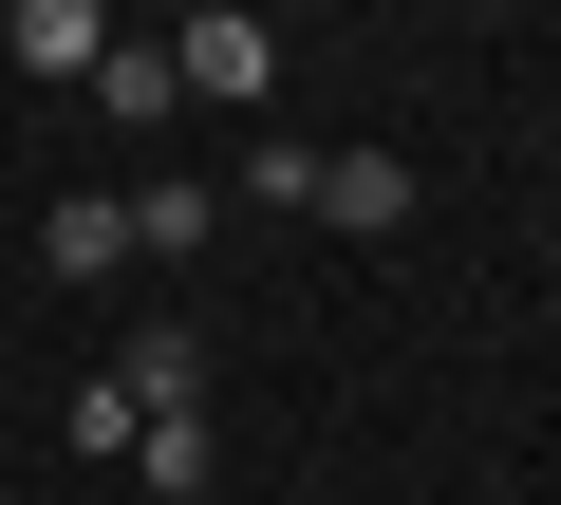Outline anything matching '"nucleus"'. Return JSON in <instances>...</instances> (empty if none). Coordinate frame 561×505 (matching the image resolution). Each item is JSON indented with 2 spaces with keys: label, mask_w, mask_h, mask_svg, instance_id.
Instances as JSON below:
<instances>
[{
  "label": "nucleus",
  "mask_w": 561,
  "mask_h": 505,
  "mask_svg": "<svg viewBox=\"0 0 561 505\" xmlns=\"http://www.w3.org/2000/svg\"><path fill=\"white\" fill-rule=\"evenodd\" d=\"M169 94H187V76H169V38H113V76H94V113H113V131H169Z\"/></svg>",
  "instance_id": "6"
},
{
  "label": "nucleus",
  "mask_w": 561,
  "mask_h": 505,
  "mask_svg": "<svg viewBox=\"0 0 561 505\" xmlns=\"http://www.w3.org/2000/svg\"><path fill=\"white\" fill-rule=\"evenodd\" d=\"M113 375H131V412H206V337H187V319H150Z\"/></svg>",
  "instance_id": "5"
},
{
  "label": "nucleus",
  "mask_w": 561,
  "mask_h": 505,
  "mask_svg": "<svg viewBox=\"0 0 561 505\" xmlns=\"http://www.w3.org/2000/svg\"><path fill=\"white\" fill-rule=\"evenodd\" d=\"M0 57H20V76H113V20H94V0H20V20H0Z\"/></svg>",
  "instance_id": "2"
},
{
  "label": "nucleus",
  "mask_w": 561,
  "mask_h": 505,
  "mask_svg": "<svg viewBox=\"0 0 561 505\" xmlns=\"http://www.w3.org/2000/svg\"><path fill=\"white\" fill-rule=\"evenodd\" d=\"M169 76H187V94H225V113H262V94H280V38L243 20V0H206V20L169 38Z\"/></svg>",
  "instance_id": "1"
},
{
  "label": "nucleus",
  "mask_w": 561,
  "mask_h": 505,
  "mask_svg": "<svg viewBox=\"0 0 561 505\" xmlns=\"http://www.w3.org/2000/svg\"><path fill=\"white\" fill-rule=\"evenodd\" d=\"M57 431H76V449H113V468H131V431H150V412H131V375H76V412H57Z\"/></svg>",
  "instance_id": "10"
},
{
  "label": "nucleus",
  "mask_w": 561,
  "mask_h": 505,
  "mask_svg": "<svg viewBox=\"0 0 561 505\" xmlns=\"http://www.w3.org/2000/svg\"><path fill=\"white\" fill-rule=\"evenodd\" d=\"M319 225L393 243V225H412V169H393V150H337V169H319Z\"/></svg>",
  "instance_id": "4"
},
{
  "label": "nucleus",
  "mask_w": 561,
  "mask_h": 505,
  "mask_svg": "<svg viewBox=\"0 0 561 505\" xmlns=\"http://www.w3.org/2000/svg\"><path fill=\"white\" fill-rule=\"evenodd\" d=\"M38 263H57V282H113V263H131V187H76V206L38 225Z\"/></svg>",
  "instance_id": "3"
},
{
  "label": "nucleus",
  "mask_w": 561,
  "mask_h": 505,
  "mask_svg": "<svg viewBox=\"0 0 561 505\" xmlns=\"http://www.w3.org/2000/svg\"><path fill=\"white\" fill-rule=\"evenodd\" d=\"M206 225H225V206H206V187H169V169H150V187H131V243H150V263H187V243H206Z\"/></svg>",
  "instance_id": "8"
},
{
  "label": "nucleus",
  "mask_w": 561,
  "mask_h": 505,
  "mask_svg": "<svg viewBox=\"0 0 561 505\" xmlns=\"http://www.w3.org/2000/svg\"><path fill=\"white\" fill-rule=\"evenodd\" d=\"M131 468H150V505H206V468H225V449H206V412H150V431H131Z\"/></svg>",
  "instance_id": "7"
},
{
  "label": "nucleus",
  "mask_w": 561,
  "mask_h": 505,
  "mask_svg": "<svg viewBox=\"0 0 561 505\" xmlns=\"http://www.w3.org/2000/svg\"><path fill=\"white\" fill-rule=\"evenodd\" d=\"M319 169H337V150H300V131H262V150H243V206H319Z\"/></svg>",
  "instance_id": "9"
}]
</instances>
